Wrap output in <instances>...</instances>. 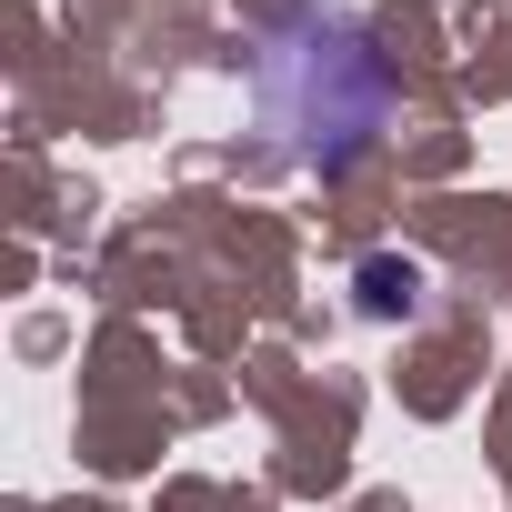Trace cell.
<instances>
[{
	"instance_id": "obj_1",
	"label": "cell",
	"mask_w": 512,
	"mask_h": 512,
	"mask_svg": "<svg viewBox=\"0 0 512 512\" xmlns=\"http://www.w3.org/2000/svg\"><path fill=\"white\" fill-rule=\"evenodd\" d=\"M352 51H362V31H342V21H302L262 51V121L292 131V151L322 171H342L372 141L352 111H332V71H352Z\"/></svg>"
},
{
	"instance_id": "obj_2",
	"label": "cell",
	"mask_w": 512,
	"mask_h": 512,
	"mask_svg": "<svg viewBox=\"0 0 512 512\" xmlns=\"http://www.w3.org/2000/svg\"><path fill=\"white\" fill-rule=\"evenodd\" d=\"M362 302H372V312H392V302H412V272H392V262H372V272H362Z\"/></svg>"
}]
</instances>
